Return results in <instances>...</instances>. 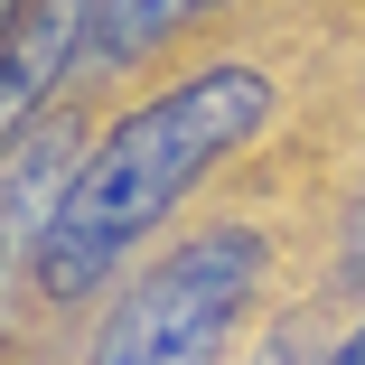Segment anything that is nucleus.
Masks as SVG:
<instances>
[{"instance_id":"nucleus-1","label":"nucleus","mask_w":365,"mask_h":365,"mask_svg":"<svg viewBox=\"0 0 365 365\" xmlns=\"http://www.w3.org/2000/svg\"><path fill=\"white\" fill-rule=\"evenodd\" d=\"M262 122H272V76H262V66H206V76L131 103L85 150V169H76V187H66L47 244L29 253L38 290L56 309L85 300V290H103V272L131 244H150L169 215L206 187V169H225Z\"/></svg>"},{"instance_id":"nucleus-2","label":"nucleus","mask_w":365,"mask_h":365,"mask_svg":"<svg viewBox=\"0 0 365 365\" xmlns=\"http://www.w3.org/2000/svg\"><path fill=\"white\" fill-rule=\"evenodd\" d=\"M262 272H272V244L253 225H206V235L169 244L103 319L94 365H215L225 337L244 328Z\"/></svg>"},{"instance_id":"nucleus-3","label":"nucleus","mask_w":365,"mask_h":365,"mask_svg":"<svg viewBox=\"0 0 365 365\" xmlns=\"http://www.w3.org/2000/svg\"><path fill=\"white\" fill-rule=\"evenodd\" d=\"M94 19H103V0H29L19 10V29L0 38V150L56 113L76 66H94Z\"/></svg>"},{"instance_id":"nucleus-4","label":"nucleus","mask_w":365,"mask_h":365,"mask_svg":"<svg viewBox=\"0 0 365 365\" xmlns=\"http://www.w3.org/2000/svg\"><path fill=\"white\" fill-rule=\"evenodd\" d=\"M85 150L94 140H85L76 113H47V122H29L10 150H0V281H10V262H29L47 244V225H56L66 187H76Z\"/></svg>"},{"instance_id":"nucleus-5","label":"nucleus","mask_w":365,"mask_h":365,"mask_svg":"<svg viewBox=\"0 0 365 365\" xmlns=\"http://www.w3.org/2000/svg\"><path fill=\"white\" fill-rule=\"evenodd\" d=\"M215 0H103V19H94V66H131V56H150L160 38H178L187 19H206Z\"/></svg>"},{"instance_id":"nucleus-6","label":"nucleus","mask_w":365,"mask_h":365,"mask_svg":"<svg viewBox=\"0 0 365 365\" xmlns=\"http://www.w3.org/2000/svg\"><path fill=\"white\" fill-rule=\"evenodd\" d=\"M253 365H309V346H300V328H272V346H262Z\"/></svg>"},{"instance_id":"nucleus-7","label":"nucleus","mask_w":365,"mask_h":365,"mask_svg":"<svg viewBox=\"0 0 365 365\" xmlns=\"http://www.w3.org/2000/svg\"><path fill=\"white\" fill-rule=\"evenodd\" d=\"M319 365H365V319H356V328H346V337H337V346L319 356Z\"/></svg>"},{"instance_id":"nucleus-8","label":"nucleus","mask_w":365,"mask_h":365,"mask_svg":"<svg viewBox=\"0 0 365 365\" xmlns=\"http://www.w3.org/2000/svg\"><path fill=\"white\" fill-rule=\"evenodd\" d=\"M346 281H365V215H356V244H346Z\"/></svg>"},{"instance_id":"nucleus-9","label":"nucleus","mask_w":365,"mask_h":365,"mask_svg":"<svg viewBox=\"0 0 365 365\" xmlns=\"http://www.w3.org/2000/svg\"><path fill=\"white\" fill-rule=\"evenodd\" d=\"M19 10H29V0H0V38H10V29H19Z\"/></svg>"}]
</instances>
